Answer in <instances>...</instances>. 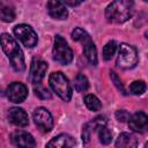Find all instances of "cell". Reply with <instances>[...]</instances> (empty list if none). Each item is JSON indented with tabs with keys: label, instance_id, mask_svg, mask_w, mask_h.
Masks as SVG:
<instances>
[{
	"label": "cell",
	"instance_id": "obj_28",
	"mask_svg": "<svg viewBox=\"0 0 148 148\" xmlns=\"http://www.w3.org/2000/svg\"><path fill=\"white\" fill-rule=\"evenodd\" d=\"M64 3H65V5H68V6H73V7H74V6H79V5L81 3V1H68V0H67V1H65Z\"/></svg>",
	"mask_w": 148,
	"mask_h": 148
},
{
	"label": "cell",
	"instance_id": "obj_20",
	"mask_svg": "<svg viewBox=\"0 0 148 148\" xmlns=\"http://www.w3.org/2000/svg\"><path fill=\"white\" fill-rule=\"evenodd\" d=\"M89 87V82H88V79L83 75V74H77L74 79V88L76 91L79 92H82V91H86Z\"/></svg>",
	"mask_w": 148,
	"mask_h": 148
},
{
	"label": "cell",
	"instance_id": "obj_3",
	"mask_svg": "<svg viewBox=\"0 0 148 148\" xmlns=\"http://www.w3.org/2000/svg\"><path fill=\"white\" fill-rule=\"evenodd\" d=\"M49 83L52 88V90L65 102H69L72 98V87L67 80V77L65 76V74H62L61 72H53L50 77H49Z\"/></svg>",
	"mask_w": 148,
	"mask_h": 148
},
{
	"label": "cell",
	"instance_id": "obj_18",
	"mask_svg": "<svg viewBox=\"0 0 148 148\" xmlns=\"http://www.w3.org/2000/svg\"><path fill=\"white\" fill-rule=\"evenodd\" d=\"M84 104L90 111H99L102 109L101 101L95 95H91V94H89L84 97Z\"/></svg>",
	"mask_w": 148,
	"mask_h": 148
},
{
	"label": "cell",
	"instance_id": "obj_26",
	"mask_svg": "<svg viewBox=\"0 0 148 148\" xmlns=\"http://www.w3.org/2000/svg\"><path fill=\"white\" fill-rule=\"evenodd\" d=\"M110 74H111L110 76H111V80H112V82L114 83V86H116V87L118 88V90H120V91H121V92H123V94L125 95V94H126V91H125V89H124V86H123L121 81L119 80L118 75H117V74H116L114 72H111Z\"/></svg>",
	"mask_w": 148,
	"mask_h": 148
},
{
	"label": "cell",
	"instance_id": "obj_7",
	"mask_svg": "<svg viewBox=\"0 0 148 148\" xmlns=\"http://www.w3.org/2000/svg\"><path fill=\"white\" fill-rule=\"evenodd\" d=\"M34 121L36 124V126L38 127V130L43 133H47L52 130L53 127V118L50 113L49 110H46L45 108H37L34 111Z\"/></svg>",
	"mask_w": 148,
	"mask_h": 148
},
{
	"label": "cell",
	"instance_id": "obj_19",
	"mask_svg": "<svg viewBox=\"0 0 148 148\" xmlns=\"http://www.w3.org/2000/svg\"><path fill=\"white\" fill-rule=\"evenodd\" d=\"M0 17L3 22H12L15 18V12L10 6H6L1 3L0 5Z\"/></svg>",
	"mask_w": 148,
	"mask_h": 148
},
{
	"label": "cell",
	"instance_id": "obj_25",
	"mask_svg": "<svg viewBox=\"0 0 148 148\" xmlns=\"http://www.w3.org/2000/svg\"><path fill=\"white\" fill-rule=\"evenodd\" d=\"M35 94L40 99H50L51 98V92L45 87H43L40 84H37V87H35Z\"/></svg>",
	"mask_w": 148,
	"mask_h": 148
},
{
	"label": "cell",
	"instance_id": "obj_9",
	"mask_svg": "<svg viewBox=\"0 0 148 148\" xmlns=\"http://www.w3.org/2000/svg\"><path fill=\"white\" fill-rule=\"evenodd\" d=\"M10 141L17 148H35L36 141L34 136L22 130H16L10 134Z\"/></svg>",
	"mask_w": 148,
	"mask_h": 148
},
{
	"label": "cell",
	"instance_id": "obj_24",
	"mask_svg": "<svg viewBox=\"0 0 148 148\" xmlns=\"http://www.w3.org/2000/svg\"><path fill=\"white\" fill-rule=\"evenodd\" d=\"M146 83L142 81V80H136V81H133L130 86V90L133 95H142L145 91H146Z\"/></svg>",
	"mask_w": 148,
	"mask_h": 148
},
{
	"label": "cell",
	"instance_id": "obj_23",
	"mask_svg": "<svg viewBox=\"0 0 148 148\" xmlns=\"http://www.w3.org/2000/svg\"><path fill=\"white\" fill-rule=\"evenodd\" d=\"M97 131H98V138L101 143L109 145L112 140V133L110 132V130L106 128V126H103V127H99Z\"/></svg>",
	"mask_w": 148,
	"mask_h": 148
},
{
	"label": "cell",
	"instance_id": "obj_12",
	"mask_svg": "<svg viewBox=\"0 0 148 148\" xmlns=\"http://www.w3.org/2000/svg\"><path fill=\"white\" fill-rule=\"evenodd\" d=\"M106 125V118L104 116H97L89 123H86L82 127V141L83 143H87L91 136V133L95 130H98L99 127H103Z\"/></svg>",
	"mask_w": 148,
	"mask_h": 148
},
{
	"label": "cell",
	"instance_id": "obj_10",
	"mask_svg": "<svg viewBox=\"0 0 148 148\" xmlns=\"http://www.w3.org/2000/svg\"><path fill=\"white\" fill-rule=\"evenodd\" d=\"M47 71V64L40 58H34L30 65V81L35 84H39L44 79Z\"/></svg>",
	"mask_w": 148,
	"mask_h": 148
},
{
	"label": "cell",
	"instance_id": "obj_17",
	"mask_svg": "<svg viewBox=\"0 0 148 148\" xmlns=\"http://www.w3.org/2000/svg\"><path fill=\"white\" fill-rule=\"evenodd\" d=\"M82 45H83V54L87 58V60L94 66L97 65V50L91 38L86 40Z\"/></svg>",
	"mask_w": 148,
	"mask_h": 148
},
{
	"label": "cell",
	"instance_id": "obj_4",
	"mask_svg": "<svg viewBox=\"0 0 148 148\" xmlns=\"http://www.w3.org/2000/svg\"><path fill=\"white\" fill-rule=\"evenodd\" d=\"M138 53L134 46L123 43L119 45L118 49V57H117V65L123 69H130L136 66L138 64Z\"/></svg>",
	"mask_w": 148,
	"mask_h": 148
},
{
	"label": "cell",
	"instance_id": "obj_1",
	"mask_svg": "<svg viewBox=\"0 0 148 148\" xmlns=\"http://www.w3.org/2000/svg\"><path fill=\"white\" fill-rule=\"evenodd\" d=\"M1 47L2 51L6 53V56L9 59V62L14 71L16 72H23L25 69V62H24V56L18 46L17 42L9 35V34H1Z\"/></svg>",
	"mask_w": 148,
	"mask_h": 148
},
{
	"label": "cell",
	"instance_id": "obj_29",
	"mask_svg": "<svg viewBox=\"0 0 148 148\" xmlns=\"http://www.w3.org/2000/svg\"><path fill=\"white\" fill-rule=\"evenodd\" d=\"M145 35H146V37H147V38H148V30H147V31H146V32H145Z\"/></svg>",
	"mask_w": 148,
	"mask_h": 148
},
{
	"label": "cell",
	"instance_id": "obj_11",
	"mask_svg": "<svg viewBox=\"0 0 148 148\" xmlns=\"http://www.w3.org/2000/svg\"><path fill=\"white\" fill-rule=\"evenodd\" d=\"M128 127L133 132L143 133L148 128V114L142 111L135 112L128 119Z\"/></svg>",
	"mask_w": 148,
	"mask_h": 148
},
{
	"label": "cell",
	"instance_id": "obj_16",
	"mask_svg": "<svg viewBox=\"0 0 148 148\" xmlns=\"http://www.w3.org/2000/svg\"><path fill=\"white\" fill-rule=\"evenodd\" d=\"M116 148H138V140L130 133H120L116 140Z\"/></svg>",
	"mask_w": 148,
	"mask_h": 148
},
{
	"label": "cell",
	"instance_id": "obj_14",
	"mask_svg": "<svg viewBox=\"0 0 148 148\" xmlns=\"http://www.w3.org/2000/svg\"><path fill=\"white\" fill-rule=\"evenodd\" d=\"M49 15L56 20H65L68 16L66 5L60 1H49L46 3Z\"/></svg>",
	"mask_w": 148,
	"mask_h": 148
},
{
	"label": "cell",
	"instance_id": "obj_6",
	"mask_svg": "<svg viewBox=\"0 0 148 148\" xmlns=\"http://www.w3.org/2000/svg\"><path fill=\"white\" fill-rule=\"evenodd\" d=\"M14 35L27 47H34L38 42L36 31L28 24H17L14 28Z\"/></svg>",
	"mask_w": 148,
	"mask_h": 148
},
{
	"label": "cell",
	"instance_id": "obj_15",
	"mask_svg": "<svg viewBox=\"0 0 148 148\" xmlns=\"http://www.w3.org/2000/svg\"><path fill=\"white\" fill-rule=\"evenodd\" d=\"M75 145V140L68 134H59L49 141L45 148H72Z\"/></svg>",
	"mask_w": 148,
	"mask_h": 148
},
{
	"label": "cell",
	"instance_id": "obj_5",
	"mask_svg": "<svg viewBox=\"0 0 148 148\" xmlns=\"http://www.w3.org/2000/svg\"><path fill=\"white\" fill-rule=\"evenodd\" d=\"M52 54L53 59L61 65H67L73 60V51L60 35H57L54 37Z\"/></svg>",
	"mask_w": 148,
	"mask_h": 148
},
{
	"label": "cell",
	"instance_id": "obj_8",
	"mask_svg": "<svg viewBox=\"0 0 148 148\" xmlns=\"http://www.w3.org/2000/svg\"><path fill=\"white\" fill-rule=\"evenodd\" d=\"M6 96L12 103H22L28 96V88L22 82H12L7 87Z\"/></svg>",
	"mask_w": 148,
	"mask_h": 148
},
{
	"label": "cell",
	"instance_id": "obj_22",
	"mask_svg": "<svg viewBox=\"0 0 148 148\" xmlns=\"http://www.w3.org/2000/svg\"><path fill=\"white\" fill-rule=\"evenodd\" d=\"M72 38L76 42H80L81 44H83L86 40H88L90 38V36L88 35V32L81 28H75L72 31Z\"/></svg>",
	"mask_w": 148,
	"mask_h": 148
},
{
	"label": "cell",
	"instance_id": "obj_13",
	"mask_svg": "<svg viewBox=\"0 0 148 148\" xmlns=\"http://www.w3.org/2000/svg\"><path fill=\"white\" fill-rule=\"evenodd\" d=\"M8 120L9 123H12L17 127H24L29 124V118L27 112L23 109L17 106L10 108L8 110Z\"/></svg>",
	"mask_w": 148,
	"mask_h": 148
},
{
	"label": "cell",
	"instance_id": "obj_2",
	"mask_svg": "<svg viewBox=\"0 0 148 148\" xmlns=\"http://www.w3.org/2000/svg\"><path fill=\"white\" fill-rule=\"evenodd\" d=\"M134 3L128 0H117L105 8V18L111 23H124L132 17Z\"/></svg>",
	"mask_w": 148,
	"mask_h": 148
},
{
	"label": "cell",
	"instance_id": "obj_30",
	"mask_svg": "<svg viewBox=\"0 0 148 148\" xmlns=\"http://www.w3.org/2000/svg\"><path fill=\"white\" fill-rule=\"evenodd\" d=\"M145 148H148V142H147V143L145 145Z\"/></svg>",
	"mask_w": 148,
	"mask_h": 148
},
{
	"label": "cell",
	"instance_id": "obj_27",
	"mask_svg": "<svg viewBox=\"0 0 148 148\" xmlns=\"http://www.w3.org/2000/svg\"><path fill=\"white\" fill-rule=\"evenodd\" d=\"M130 117H131V116H130V113H128L126 110H118V111L116 112V118H117V120L120 121V123H124V121L128 120Z\"/></svg>",
	"mask_w": 148,
	"mask_h": 148
},
{
	"label": "cell",
	"instance_id": "obj_21",
	"mask_svg": "<svg viewBox=\"0 0 148 148\" xmlns=\"http://www.w3.org/2000/svg\"><path fill=\"white\" fill-rule=\"evenodd\" d=\"M116 50H117V43L114 40H111L109 43H106L103 47V58L104 60H111L112 57L114 56L116 53Z\"/></svg>",
	"mask_w": 148,
	"mask_h": 148
}]
</instances>
